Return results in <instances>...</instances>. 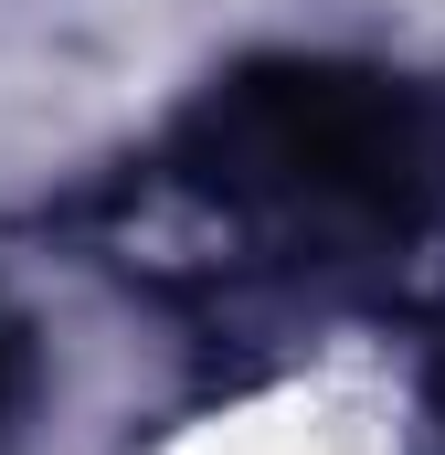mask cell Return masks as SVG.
<instances>
[{
    "label": "cell",
    "instance_id": "1",
    "mask_svg": "<svg viewBox=\"0 0 445 455\" xmlns=\"http://www.w3.org/2000/svg\"><path fill=\"white\" fill-rule=\"evenodd\" d=\"M159 170L287 254H392L445 223V85L350 53H244L181 107Z\"/></svg>",
    "mask_w": 445,
    "mask_h": 455
},
{
    "label": "cell",
    "instance_id": "2",
    "mask_svg": "<svg viewBox=\"0 0 445 455\" xmlns=\"http://www.w3.org/2000/svg\"><path fill=\"white\" fill-rule=\"evenodd\" d=\"M32 381H43V360H32V318L0 297V435L21 424V403H32Z\"/></svg>",
    "mask_w": 445,
    "mask_h": 455
},
{
    "label": "cell",
    "instance_id": "3",
    "mask_svg": "<svg viewBox=\"0 0 445 455\" xmlns=\"http://www.w3.org/2000/svg\"><path fill=\"white\" fill-rule=\"evenodd\" d=\"M425 424H435V445H445V318L425 329Z\"/></svg>",
    "mask_w": 445,
    "mask_h": 455
}]
</instances>
